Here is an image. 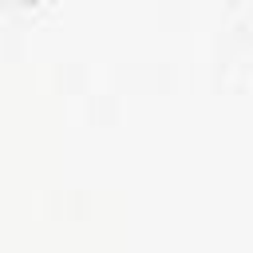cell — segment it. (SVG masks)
I'll list each match as a JSON object with an SVG mask.
<instances>
[]
</instances>
